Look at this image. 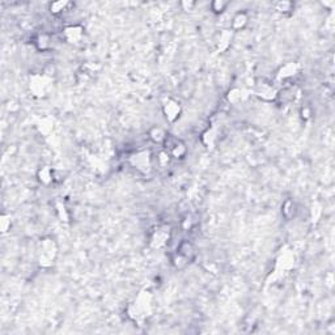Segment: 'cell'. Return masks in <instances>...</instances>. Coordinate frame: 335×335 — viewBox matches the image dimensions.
I'll use <instances>...</instances> for the list:
<instances>
[{"mask_svg":"<svg viewBox=\"0 0 335 335\" xmlns=\"http://www.w3.org/2000/svg\"><path fill=\"white\" fill-rule=\"evenodd\" d=\"M64 5H66V3H55L51 5V12H60V11H63Z\"/></svg>","mask_w":335,"mask_h":335,"instance_id":"1","label":"cell"}]
</instances>
